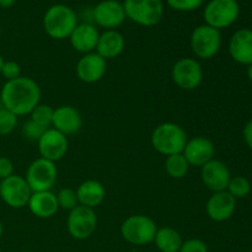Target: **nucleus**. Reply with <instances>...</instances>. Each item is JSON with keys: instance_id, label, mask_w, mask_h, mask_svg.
<instances>
[{"instance_id": "1", "label": "nucleus", "mask_w": 252, "mask_h": 252, "mask_svg": "<svg viewBox=\"0 0 252 252\" xmlns=\"http://www.w3.org/2000/svg\"><path fill=\"white\" fill-rule=\"evenodd\" d=\"M41 101V89L31 78L20 76L15 80L6 81L0 91V103L20 117L31 113Z\"/></svg>"}, {"instance_id": "2", "label": "nucleus", "mask_w": 252, "mask_h": 252, "mask_svg": "<svg viewBox=\"0 0 252 252\" xmlns=\"http://www.w3.org/2000/svg\"><path fill=\"white\" fill-rule=\"evenodd\" d=\"M42 24L47 36L53 39H65L78 26V15L68 5L54 4L46 10Z\"/></svg>"}, {"instance_id": "3", "label": "nucleus", "mask_w": 252, "mask_h": 252, "mask_svg": "<svg viewBox=\"0 0 252 252\" xmlns=\"http://www.w3.org/2000/svg\"><path fill=\"white\" fill-rule=\"evenodd\" d=\"M187 140L189 138L184 128L172 122H165L157 126L150 137L154 150L164 157L184 152Z\"/></svg>"}, {"instance_id": "4", "label": "nucleus", "mask_w": 252, "mask_h": 252, "mask_svg": "<svg viewBox=\"0 0 252 252\" xmlns=\"http://www.w3.org/2000/svg\"><path fill=\"white\" fill-rule=\"evenodd\" d=\"M158 225L144 214L129 216L121 225V236L126 243L135 246L149 245L154 241Z\"/></svg>"}, {"instance_id": "5", "label": "nucleus", "mask_w": 252, "mask_h": 252, "mask_svg": "<svg viewBox=\"0 0 252 252\" xmlns=\"http://www.w3.org/2000/svg\"><path fill=\"white\" fill-rule=\"evenodd\" d=\"M126 17L143 27H153L164 16L162 0H125Z\"/></svg>"}, {"instance_id": "6", "label": "nucleus", "mask_w": 252, "mask_h": 252, "mask_svg": "<svg viewBox=\"0 0 252 252\" xmlns=\"http://www.w3.org/2000/svg\"><path fill=\"white\" fill-rule=\"evenodd\" d=\"M239 15L240 5L238 0H211L204 6L203 19L206 25L220 31L235 24Z\"/></svg>"}, {"instance_id": "7", "label": "nucleus", "mask_w": 252, "mask_h": 252, "mask_svg": "<svg viewBox=\"0 0 252 252\" xmlns=\"http://www.w3.org/2000/svg\"><path fill=\"white\" fill-rule=\"evenodd\" d=\"M189 46L194 56L199 59H211L218 54L221 47V33L208 25H199L192 31Z\"/></svg>"}, {"instance_id": "8", "label": "nucleus", "mask_w": 252, "mask_h": 252, "mask_svg": "<svg viewBox=\"0 0 252 252\" xmlns=\"http://www.w3.org/2000/svg\"><path fill=\"white\" fill-rule=\"evenodd\" d=\"M57 176H58V170L56 162L38 158L29 165L25 180L32 192L52 191L56 185Z\"/></svg>"}, {"instance_id": "9", "label": "nucleus", "mask_w": 252, "mask_h": 252, "mask_svg": "<svg viewBox=\"0 0 252 252\" xmlns=\"http://www.w3.org/2000/svg\"><path fill=\"white\" fill-rule=\"evenodd\" d=\"M97 228V217L94 209L76 206L66 217V230L75 240H86Z\"/></svg>"}, {"instance_id": "10", "label": "nucleus", "mask_w": 252, "mask_h": 252, "mask_svg": "<svg viewBox=\"0 0 252 252\" xmlns=\"http://www.w3.org/2000/svg\"><path fill=\"white\" fill-rule=\"evenodd\" d=\"M171 78L177 88L191 91L198 88L203 81V69L197 59L181 58L172 66Z\"/></svg>"}, {"instance_id": "11", "label": "nucleus", "mask_w": 252, "mask_h": 252, "mask_svg": "<svg viewBox=\"0 0 252 252\" xmlns=\"http://www.w3.org/2000/svg\"><path fill=\"white\" fill-rule=\"evenodd\" d=\"M32 191L24 176L12 175L0 181V198L10 208L20 209L27 206Z\"/></svg>"}, {"instance_id": "12", "label": "nucleus", "mask_w": 252, "mask_h": 252, "mask_svg": "<svg viewBox=\"0 0 252 252\" xmlns=\"http://www.w3.org/2000/svg\"><path fill=\"white\" fill-rule=\"evenodd\" d=\"M91 14L94 22L105 30H116L127 19L123 4L118 0H102L97 2Z\"/></svg>"}, {"instance_id": "13", "label": "nucleus", "mask_w": 252, "mask_h": 252, "mask_svg": "<svg viewBox=\"0 0 252 252\" xmlns=\"http://www.w3.org/2000/svg\"><path fill=\"white\" fill-rule=\"evenodd\" d=\"M39 158L52 162L59 161L66 155L69 148L68 137L54 128H48L37 142Z\"/></svg>"}, {"instance_id": "14", "label": "nucleus", "mask_w": 252, "mask_h": 252, "mask_svg": "<svg viewBox=\"0 0 252 252\" xmlns=\"http://www.w3.org/2000/svg\"><path fill=\"white\" fill-rule=\"evenodd\" d=\"M231 174L225 162L218 159H212L201 167V180L204 186L214 192L226 191Z\"/></svg>"}, {"instance_id": "15", "label": "nucleus", "mask_w": 252, "mask_h": 252, "mask_svg": "<svg viewBox=\"0 0 252 252\" xmlns=\"http://www.w3.org/2000/svg\"><path fill=\"white\" fill-rule=\"evenodd\" d=\"M107 70V61L96 52L86 53L76 63L75 73L79 80L85 84H94L100 81Z\"/></svg>"}, {"instance_id": "16", "label": "nucleus", "mask_w": 252, "mask_h": 252, "mask_svg": "<svg viewBox=\"0 0 252 252\" xmlns=\"http://www.w3.org/2000/svg\"><path fill=\"white\" fill-rule=\"evenodd\" d=\"M182 154L187 159L189 166L202 167L212 159H214L216 147L209 138L197 135L187 140Z\"/></svg>"}, {"instance_id": "17", "label": "nucleus", "mask_w": 252, "mask_h": 252, "mask_svg": "<svg viewBox=\"0 0 252 252\" xmlns=\"http://www.w3.org/2000/svg\"><path fill=\"white\" fill-rule=\"evenodd\" d=\"M236 209V199L228 191L214 192L206 204V213L213 221L223 223L234 216Z\"/></svg>"}, {"instance_id": "18", "label": "nucleus", "mask_w": 252, "mask_h": 252, "mask_svg": "<svg viewBox=\"0 0 252 252\" xmlns=\"http://www.w3.org/2000/svg\"><path fill=\"white\" fill-rule=\"evenodd\" d=\"M52 126L56 130L64 135H73L83 127V117L75 107L69 105L59 106L54 108Z\"/></svg>"}, {"instance_id": "19", "label": "nucleus", "mask_w": 252, "mask_h": 252, "mask_svg": "<svg viewBox=\"0 0 252 252\" xmlns=\"http://www.w3.org/2000/svg\"><path fill=\"white\" fill-rule=\"evenodd\" d=\"M98 37H100V32L96 29L95 25L90 22H81V24H78V26L71 32L69 41L74 51L86 54L95 52Z\"/></svg>"}, {"instance_id": "20", "label": "nucleus", "mask_w": 252, "mask_h": 252, "mask_svg": "<svg viewBox=\"0 0 252 252\" xmlns=\"http://www.w3.org/2000/svg\"><path fill=\"white\" fill-rule=\"evenodd\" d=\"M229 54L241 65L252 64V30L240 29L234 32L229 41Z\"/></svg>"}, {"instance_id": "21", "label": "nucleus", "mask_w": 252, "mask_h": 252, "mask_svg": "<svg viewBox=\"0 0 252 252\" xmlns=\"http://www.w3.org/2000/svg\"><path fill=\"white\" fill-rule=\"evenodd\" d=\"M27 207L34 217L41 219L52 218L59 209L56 193L52 191L32 192Z\"/></svg>"}, {"instance_id": "22", "label": "nucleus", "mask_w": 252, "mask_h": 252, "mask_svg": "<svg viewBox=\"0 0 252 252\" xmlns=\"http://www.w3.org/2000/svg\"><path fill=\"white\" fill-rule=\"evenodd\" d=\"M125 47L126 39L121 32L117 30H106L105 32L100 33L95 52L103 59L108 61L121 56L125 51Z\"/></svg>"}, {"instance_id": "23", "label": "nucleus", "mask_w": 252, "mask_h": 252, "mask_svg": "<svg viewBox=\"0 0 252 252\" xmlns=\"http://www.w3.org/2000/svg\"><path fill=\"white\" fill-rule=\"evenodd\" d=\"M75 192L79 206L88 207L91 209H95L96 207L100 206L106 197L105 186L96 180H86L81 182Z\"/></svg>"}, {"instance_id": "24", "label": "nucleus", "mask_w": 252, "mask_h": 252, "mask_svg": "<svg viewBox=\"0 0 252 252\" xmlns=\"http://www.w3.org/2000/svg\"><path fill=\"white\" fill-rule=\"evenodd\" d=\"M153 243L160 252H179L184 243V239L176 229L162 226V228H158Z\"/></svg>"}, {"instance_id": "25", "label": "nucleus", "mask_w": 252, "mask_h": 252, "mask_svg": "<svg viewBox=\"0 0 252 252\" xmlns=\"http://www.w3.org/2000/svg\"><path fill=\"white\" fill-rule=\"evenodd\" d=\"M189 164L182 153L169 155L165 159V171L167 172L171 179L180 180L184 179L189 170Z\"/></svg>"}, {"instance_id": "26", "label": "nucleus", "mask_w": 252, "mask_h": 252, "mask_svg": "<svg viewBox=\"0 0 252 252\" xmlns=\"http://www.w3.org/2000/svg\"><path fill=\"white\" fill-rule=\"evenodd\" d=\"M226 191L235 199L246 198L251 192V184L245 176H231Z\"/></svg>"}, {"instance_id": "27", "label": "nucleus", "mask_w": 252, "mask_h": 252, "mask_svg": "<svg viewBox=\"0 0 252 252\" xmlns=\"http://www.w3.org/2000/svg\"><path fill=\"white\" fill-rule=\"evenodd\" d=\"M54 108L51 107L49 105H43V103H38L33 110L30 113V120L33 122L38 123L39 126L44 128H49L52 126V120H53Z\"/></svg>"}, {"instance_id": "28", "label": "nucleus", "mask_w": 252, "mask_h": 252, "mask_svg": "<svg viewBox=\"0 0 252 252\" xmlns=\"http://www.w3.org/2000/svg\"><path fill=\"white\" fill-rule=\"evenodd\" d=\"M57 202H58L59 209H64V211H73L76 206H79L78 197H76L75 189H69V187H65V189H59L58 193L56 194Z\"/></svg>"}, {"instance_id": "29", "label": "nucleus", "mask_w": 252, "mask_h": 252, "mask_svg": "<svg viewBox=\"0 0 252 252\" xmlns=\"http://www.w3.org/2000/svg\"><path fill=\"white\" fill-rule=\"evenodd\" d=\"M17 118L19 117L15 113L1 106L0 107V135L4 137V135L11 134L19 123Z\"/></svg>"}, {"instance_id": "30", "label": "nucleus", "mask_w": 252, "mask_h": 252, "mask_svg": "<svg viewBox=\"0 0 252 252\" xmlns=\"http://www.w3.org/2000/svg\"><path fill=\"white\" fill-rule=\"evenodd\" d=\"M166 4L175 11L189 12L199 9L204 4V0H166Z\"/></svg>"}, {"instance_id": "31", "label": "nucleus", "mask_w": 252, "mask_h": 252, "mask_svg": "<svg viewBox=\"0 0 252 252\" xmlns=\"http://www.w3.org/2000/svg\"><path fill=\"white\" fill-rule=\"evenodd\" d=\"M48 128H44L42 126H39L38 123L33 122L32 120H29L27 122L24 123V127H22V134L26 139H29L30 142H38L39 138L42 137L46 130Z\"/></svg>"}, {"instance_id": "32", "label": "nucleus", "mask_w": 252, "mask_h": 252, "mask_svg": "<svg viewBox=\"0 0 252 252\" xmlns=\"http://www.w3.org/2000/svg\"><path fill=\"white\" fill-rule=\"evenodd\" d=\"M0 75H2V78L6 81L15 80V79L21 76V66L15 61H5L2 64Z\"/></svg>"}, {"instance_id": "33", "label": "nucleus", "mask_w": 252, "mask_h": 252, "mask_svg": "<svg viewBox=\"0 0 252 252\" xmlns=\"http://www.w3.org/2000/svg\"><path fill=\"white\" fill-rule=\"evenodd\" d=\"M179 252H209L208 246L201 239H189L182 243Z\"/></svg>"}, {"instance_id": "34", "label": "nucleus", "mask_w": 252, "mask_h": 252, "mask_svg": "<svg viewBox=\"0 0 252 252\" xmlns=\"http://www.w3.org/2000/svg\"><path fill=\"white\" fill-rule=\"evenodd\" d=\"M14 175V164L6 157H0V181Z\"/></svg>"}, {"instance_id": "35", "label": "nucleus", "mask_w": 252, "mask_h": 252, "mask_svg": "<svg viewBox=\"0 0 252 252\" xmlns=\"http://www.w3.org/2000/svg\"><path fill=\"white\" fill-rule=\"evenodd\" d=\"M243 137H244V140H245V144L248 145L249 149L252 150V118L250 121H248L246 125L244 126Z\"/></svg>"}, {"instance_id": "36", "label": "nucleus", "mask_w": 252, "mask_h": 252, "mask_svg": "<svg viewBox=\"0 0 252 252\" xmlns=\"http://www.w3.org/2000/svg\"><path fill=\"white\" fill-rule=\"evenodd\" d=\"M16 2V0H0V7L2 9H9Z\"/></svg>"}, {"instance_id": "37", "label": "nucleus", "mask_w": 252, "mask_h": 252, "mask_svg": "<svg viewBox=\"0 0 252 252\" xmlns=\"http://www.w3.org/2000/svg\"><path fill=\"white\" fill-rule=\"evenodd\" d=\"M248 78H249V80L252 83V64L248 65Z\"/></svg>"}, {"instance_id": "38", "label": "nucleus", "mask_w": 252, "mask_h": 252, "mask_svg": "<svg viewBox=\"0 0 252 252\" xmlns=\"http://www.w3.org/2000/svg\"><path fill=\"white\" fill-rule=\"evenodd\" d=\"M2 234H4V225H2L1 220H0V239H1Z\"/></svg>"}, {"instance_id": "39", "label": "nucleus", "mask_w": 252, "mask_h": 252, "mask_svg": "<svg viewBox=\"0 0 252 252\" xmlns=\"http://www.w3.org/2000/svg\"><path fill=\"white\" fill-rule=\"evenodd\" d=\"M4 58H2V56L0 54V71H1V68H2V64H4Z\"/></svg>"}, {"instance_id": "40", "label": "nucleus", "mask_w": 252, "mask_h": 252, "mask_svg": "<svg viewBox=\"0 0 252 252\" xmlns=\"http://www.w3.org/2000/svg\"><path fill=\"white\" fill-rule=\"evenodd\" d=\"M1 31H2V30H1V25H0V37H1Z\"/></svg>"}, {"instance_id": "41", "label": "nucleus", "mask_w": 252, "mask_h": 252, "mask_svg": "<svg viewBox=\"0 0 252 252\" xmlns=\"http://www.w3.org/2000/svg\"><path fill=\"white\" fill-rule=\"evenodd\" d=\"M0 252H2V250H1V248H0Z\"/></svg>"}]
</instances>
